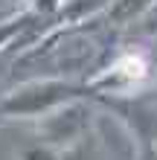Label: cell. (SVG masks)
Returning <instances> with one entry per match:
<instances>
[{
  "instance_id": "277c9868",
  "label": "cell",
  "mask_w": 157,
  "mask_h": 160,
  "mask_svg": "<svg viewBox=\"0 0 157 160\" xmlns=\"http://www.w3.org/2000/svg\"><path fill=\"white\" fill-rule=\"evenodd\" d=\"M21 160H58V154L50 146H32V148H26L21 154Z\"/></svg>"
},
{
  "instance_id": "6da1fadb",
  "label": "cell",
  "mask_w": 157,
  "mask_h": 160,
  "mask_svg": "<svg viewBox=\"0 0 157 160\" xmlns=\"http://www.w3.org/2000/svg\"><path fill=\"white\" fill-rule=\"evenodd\" d=\"M70 96H76V88L64 82H44V84H29L23 90H15L9 99H3L0 111L12 117H44L52 108L70 102Z\"/></svg>"
},
{
  "instance_id": "3957f363",
  "label": "cell",
  "mask_w": 157,
  "mask_h": 160,
  "mask_svg": "<svg viewBox=\"0 0 157 160\" xmlns=\"http://www.w3.org/2000/svg\"><path fill=\"white\" fill-rule=\"evenodd\" d=\"M145 70H149V64H145L143 55H122V58H116L110 64V70L105 73L102 79H96V84H105V88H128V84L145 79Z\"/></svg>"
},
{
  "instance_id": "7a4b0ae2",
  "label": "cell",
  "mask_w": 157,
  "mask_h": 160,
  "mask_svg": "<svg viewBox=\"0 0 157 160\" xmlns=\"http://www.w3.org/2000/svg\"><path fill=\"white\" fill-rule=\"evenodd\" d=\"M87 111L79 108V105H70V102H64V105L52 108L50 114H44V140H47L50 146H73L76 140L85 134L87 128Z\"/></svg>"
},
{
  "instance_id": "5b68a950",
  "label": "cell",
  "mask_w": 157,
  "mask_h": 160,
  "mask_svg": "<svg viewBox=\"0 0 157 160\" xmlns=\"http://www.w3.org/2000/svg\"><path fill=\"white\" fill-rule=\"evenodd\" d=\"M140 160H157V148H154V152H151V148H149V152H145Z\"/></svg>"
}]
</instances>
